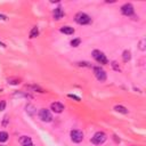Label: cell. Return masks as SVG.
I'll return each instance as SVG.
<instances>
[{
  "label": "cell",
  "mask_w": 146,
  "mask_h": 146,
  "mask_svg": "<svg viewBox=\"0 0 146 146\" xmlns=\"http://www.w3.org/2000/svg\"><path fill=\"white\" fill-rule=\"evenodd\" d=\"M38 34H39V30H38V27H36V26H34V27L31 30V32H30V38H31V39H33V38L38 36Z\"/></svg>",
  "instance_id": "15"
},
{
  "label": "cell",
  "mask_w": 146,
  "mask_h": 146,
  "mask_svg": "<svg viewBox=\"0 0 146 146\" xmlns=\"http://www.w3.org/2000/svg\"><path fill=\"white\" fill-rule=\"evenodd\" d=\"M62 33H64V34H67V35H70V34H73L74 33V29L73 27H71V26H63V27H60V30H59Z\"/></svg>",
  "instance_id": "10"
},
{
  "label": "cell",
  "mask_w": 146,
  "mask_h": 146,
  "mask_svg": "<svg viewBox=\"0 0 146 146\" xmlns=\"http://www.w3.org/2000/svg\"><path fill=\"white\" fill-rule=\"evenodd\" d=\"M68 97H70V98H73V99H75V100H78V102H80V97H78V96H75V95H72V94H70V95H68Z\"/></svg>",
  "instance_id": "21"
},
{
  "label": "cell",
  "mask_w": 146,
  "mask_h": 146,
  "mask_svg": "<svg viewBox=\"0 0 146 146\" xmlns=\"http://www.w3.org/2000/svg\"><path fill=\"white\" fill-rule=\"evenodd\" d=\"M78 65H79V66H90L89 63H87V62H79Z\"/></svg>",
  "instance_id": "20"
},
{
  "label": "cell",
  "mask_w": 146,
  "mask_h": 146,
  "mask_svg": "<svg viewBox=\"0 0 146 146\" xmlns=\"http://www.w3.org/2000/svg\"><path fill=\"white\" fill-rule=\"evenodd\" d=\"M130 58H131V52L129 51V50H124L123 51V54H122V59H123V62H129L130 60Z\"/></svg>",
  "instance_id": "13"
},
{
  "label": "cell",
  "mask_w": 146,
  "mask_h": 146,
  "mask_svg": "<svg viewBox=\"0 0 146 146\" xmlns=\"http://www.w3.org/2000/svg\"><path fill=\"white\" fill-rule=\"evenodd\" d=\"M25 146H33V144L31 143V144H29V145H25Z\"/></svg>",
  "instance_id": "25"
},
{
  "label": "cell",
  "mask_w": 146,
  "mask_h": 146,
  "mask_svg": "<svg viewBox=\"0 0 146 146\" xmlns=\"http://www.w3.org/2000/svg\"><path fill=\"white\" fill-rule=\"evenodd\" d=\"M5 107H6V102L5 100H1L0 102V111H3Z\"/></svg>",
  "instance_id": "19"
},
{
  "label": "cell",
  "mask_w": 146,
  "mask_h": 146,
  "mask_svg": "<svg viewBox=\"0 0 146 146\" xmlns=\"http://www.w3.org/2000/svg\"><path fill=\"white\" fill-rule=\"evenodd\" d=\"M80 43H81V39H79V38H78V39H73V40L71 41V46H72V47H78Z\"/></svg>",
  "instance_id": "16"
},
{
  "label": "cell",
  "mask_w": 146,
  "mask_h": 146,
  "mask_svg": "<svg viewBox=\"0 0 146 146\" xmlns=\"http://www.w3.org/2000/svg\"><path fill=\"white\" fill-rule=\"evenodd\" d=\"M8 140V133L6 131H0V143H5Z\"/></svg>",
  "instance_id": "14"
},
{
  "label": "cell",
  "mask_w": 146,
  "mask_h": 146,
  "mask_svg": "<svg viewBox=\"0 0 146 146\" xmlns=\"http://www.w3.org/2000/svg\"><path fill=\"white\" fill-rule=\"evenodd\" d=\"M114 110H115L116 112H119V113L128 114V110H127L124 106H122V105H116V106H114Z\"/></svg>",
  "instance_id": "12"
},
{
  "label": "cell",
  "mask_w": 146,
  "mask_h": 146,
  "mask_svg": "<svg viewBox=\"0 0 146 146\" xmlns=\"http://www.w3.org/2000/svg\"><path fill=\"white\" fill-rule=\"evenodd\" d=\"M0 146H1V145H0Z\"/></svg>",
  "instance_id": "26"
},
{
  "label": "cell",
  "mask_w": 146,
  "mask_h": 146,
  "mask_svg": "<svg viewBox=\"0 0 146 146\" xmlns=\"http://www.w3.org/2000/svg\"><path fill=\"white\" fill-rule=\"evenodd\" d=\"M7 120H8V116L6 115V116L3 117V122H2V125H6V124H7Z\"/></svg>",
  "instance_id": "23"
},
{
  "label": "cell",
  "mask_w": 146,
  "mask_h": 146,
  "mask_svg": "<svg viewBox=\"0 0 146 146\" xmlns=\"http://www.w3.org/2000/svg\"><path fill=\"white\" fill-rule=\"evenodd\" d=\"M145 42H146V41H145V39H141V40H140V42H139V49H140V50H143V51L146 49V47H145Z\"/></svg>",
  "instance_id": "17"
},
{
  "label": "cell",
  "mask_w": 146,
  "mask_h": 146,
  "mask_svg": "<svg viewBox=\"0 0 146 146\" xmlns=\"http://www.w3.org/2000/svg\"><path fill=\"white\" fill-rule=\"evenodd\" d=\"M31 143H32V140H31V138L27 137V136H22V137L19 138V144H21L22 146L29 145V144H31Z\"/></svg>",
  "instance_id": "11"
},
{
  "label": "cell",
  "mask_w": 146,
  "mask_h": 146,
  "mask_svg": "<svg viewBox=\"0 0 146 146\" xmlns=\"http://www.w3.org/2000/svg\"><path fill=\"white\" fill-rule=\"evenodd\" d=\"M50 110L55 113H62L64 111V105L62 103H58V102H54L51 103L50 105Z\"/></svg>",
  "instance_id": "8"
},
{
  "label": "cell",
  "mask_w": 146,
  "mask_h": 146,
  "mask_svg": "<svg viewBox=\"0 0 146 146\" xmlns=\"http://www.w3.org/2000/svg\"><path fill=\"white\" fill-rule=\"evenodd\" d=\"M106 139H107V136H106L105 132H103V131H97V132L92 136V138L90 139V141H91L92 144H95V145H100V144L105 143Z\"/></svg>",
  "instance_id": "2"
},
{
  "label": "cell",
  "mask_w": 146,
  "mask_h": 146,
  "mask_svg": "<svg viewBox=\"0 0 146 146\" xmlns=\"http://www.w3.org/2000/svg\"><path fill=\"white\" fill-rule=\"evenodd\" d=\"M0 46H1V47H3V48L6 47V46H5V43H2V42H0Z\"/></svg>",
  "instance_id": "24"
},
{
  "label": "cell",
  "mask_w": 146,
  "mask_h": 146,
  "mask_svg": "<svg viewBox=\"0 0 146 146\" xmlns=\"http://www.w3.org/2000/svg\"><path fill=\"white\" fill-rule=\"evenodd\" d=\"M0 21H7V16L3 14H0Z\"/></svg>",
  "instance_id": "22"
},
{
  "label": "cell",
  "mask_w": 146,
  "mask_h": 146,
  "mask_svg": "<svg viewBox=\"0 0 146 146\" xmlns=\"http://www.w3.org/2000/svg\"><path fill=\"white\" fill-rule=\"evenodd\" d=\"M92 57H94V59L97 62V63H99V64H103V65H105V64H107L108 63V60H107V58H106V56H105V54L104 52H102L100 50H94L92 51Z\"/></svg>",
  "instance_id": "3"
},
{
  "label": "cell",
  "mask_w": 146,
  "mask_h": 146,
  "mask_svg": "<svg viewBox=\"0 0 146 146\" xmlns=\"http://www.w3.org/2000/svg\"><path fill=\"white\" fill-rule=\"evenodd\" d=\"M121 13L125 16H129V17H135L133 14H135V9H133V6L131 3H124L122 7H121Z\"/></svg>",
  "instance_id": "6"
},
{
  "label": "cell",
  "mask_w": 146,
  "mask_h": 146,
  "mask_svg": "<svg viewBox=\"0 0 146 146\" xmlns=\"http://www.w3.org/2000/svg\"><path fill=\"white\" fill-rule=\"evenodd\" d=\"M112 67H113L115 71H120V66L117 65L116 62H112Z\"/></svg>",
  "instance_id": "18"
},
{
  "label": "cell",
  "mask_w": 146,
  "mask_h": 146,
  "mask_svg": "<svg viewBox=\"0 0 146 146\" xmlns=\"http://www.w3.org/2000/svg\"><path fill=\"white\" fill-rule=\"evenodd\" d=\"M52 16H54V19L59 21V19L64 16V10L62 9V7H57V8H55L54 11H52Z\"/></svg>",
  "instance_id": "9"
},
{
  "label": "cell",
  "mask_w": 146,
  "mask_h": 146,
  "mask_svg": "<svg viewBox=\"0 0 146 146\" xmlns=\"http://www.w3.org/2000/svg\"><path fill=\"white\" fill-rule=\"evenodd\" d=\"M74 19H75V22H76L78 24H80V25H86V24L91 23V17H90L88 14L82 13V11L78 13V14L75 15Z\"/></svg>",
  "instance_id": "1"
},
{
  "label": "cell",
  "mask_w": 146,
  "mask_h": 146,
  "mask_svg": "<svg viewBox=\"0 0 146 146\" xmlns=\"http://www.w3.org/2000/svg\"><path fill=\"white\" fill-rule=\"evenodd\" d=\"M38 115H39V119L42 122H50L52 120V115H51L50 111L47 110V108H41L39 111V114Z\"/></svg>",
  "instance_id": "4"
},
{
  "label": "cell",
  "mask_w": 146,
  "mask_h": 146,
  "mask_svg": "<svg viewBox=\"0 0 146 146\" xmlns=\"http://www.w3.org/2000/svg\"><path fill=\"white\" fill-rule=\"evenodd\" d=\"M94 74L97 78V80L100 81V82H104L106 80V72L100 66H95L94 67Z\"/></svg>",
  "instance_id": "5"
},
{
  "label": "cell",
  "mask_w": 146,
  "mask_h": 146,
  "mask_svg": "<svg viewBox=\"0 0 146 146\" xmlns=\"http://www.w3.org/2000/svg\"><path fill=\"white\" fill-rule=\"evenodd\" d=\"M70 136H71V140L73 143H81L83 140V133L80 130H72L70 132Z\"/></svg>",
  "instance_id": "7"
}]
</instances>
